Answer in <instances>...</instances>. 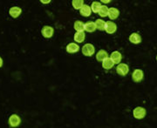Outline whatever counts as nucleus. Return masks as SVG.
<instances>
[{
  "mask_svg": "<svg viewBox=\"0 0 157 128\" xmlns=\"http://www.w3.org/2000/svg\"><path fill=\"white\" fill-rule=\"evenodd\" d=\"M81 51H82L83 55L86 56V57H92L95 52V47L94 45L88 43V44H86V45H83Z\"/></svg>",
  "mask_w": 157,
  "mask_h": 128,
  "instance_id": "nucleus-1",
  "label": "nucleus"
},
{
  "mask_svg": "<svg viewBox=\"0 0 157 128\" xmlns=\"http://www.w3.org/2000/svg\"><path fill=\"white\" fill-rule=\"evenodd\" d=\"M146 109L145 108H143V107H141V106H138V107H136L134 109V111H133V115H134V117L135 119H143V118L146 116Z\"/></svg>",
  "mask_w": 157,
  "mask_h": 128,
  "instance_id": "nucleus-2",
  "label": "nucleus"
},
{
  "mask_svg": "<svg viewBox=\"0 0 157 128\" xmlns=\"http://www.w3.org/2000/svg\"><path fill=\"white\" fill-rule=\"evenodd\" d=\"M116 72L121 76H126L129 73V66L125 63H121L116 66Z\"/></svg>",
  "mask_w": 157,
  "mask_h": 128,
  "instance_id": "nucleus-3",
  "label": "nucleus"
},
{
  "mask_svg": "<svg viewBox=\"0 0 157 128\" xmlns=\"http://www.w3.org/2000/svg\"><path fill=\"white\" fill-rule=\"evenodd\" d=\"M41 33L45 39H51L54 34V29L49 25H45L41 30Z\"/></svg>",
  "mask_w": 157,
  "mask_h": 128,
  "instance_id": "nucleus-4",
  "label": "nucleus"
},
{
  "mask_svg": "<svg viewBox=\"0 0 157 128\" xmlns=\"http://www.w3.org/2000/svg\"><path fill=\"white\" fill-rule=\"evenodd\" d=\"M8 123L11 127H17L21 123V119L17 114H12L11 115V117L9 118Z\"/></svg>",
  "mask_w": 157,
  "mask_h": 128,
  "instance_id": "nucleus-5",
  "label": "nucleus"
},
{
  "mask_svg": "<svg viewBox=\"0 0 157 128\" xmlns=\"http://www.w3.org/2000/svg\"><path fill=\"white\" fill-rule=\"evenodd\" d=\"M144 78V73L143 71L140 69H135L132 73V79L135 82H140Z\"/></svg>",
  "mask_w": 157,
  "mask_h": 128,
  "instance_id": "nucleus-6",
  "label": "nucleus"
},
{
  "mask_svg": "<svg viewBox=\"0 0 157 128\" xmlns=\"http://www.w3.org/2000/svg\"><path fill=\"white\" fill-rule=\"evenodd\" d=\"M105 31L108 34H113L117 31V25L115 24V23L112 22V21H107L106 23Z\"/></svg>",
  "mask_w": 157,
  "mask_h": 128,
  "instance_id": "nucleus-7",
  "label": "nucleus"
},
{
  "mask_svg": "<svg viewBox=\"0 0 157 128\" xmlns=\"http://www.w3.org/2000/svg\"><path fill=\"white\" fill-rule=\"evenodd\" d=\"M110 58H111L113 60V62L114 63V65H115V64H116V65H119V64H121V59H122V55H121V53L120 51H113L112 53H111Z\"/></svg>",
  "mask_w": 157,
  "mask_h": 128,
  "instance_id": "nucleus-8",
  "label": "nucleus"
},
{
  "mask_svg": "<svg viewBox=\"0 0 157 128\" xmlns=\"http://www.w3.org/2000/svg\"><path fill=\"white\" fill-rule=\"evenodd\" d=\"M21 12H22L21 8H19L17 6H13V7H11V9L9 10V14L13 18H17V17H19L20 14H21Z\"/></svg>",
  "mask_w": 157,
  "mask_h": 128,
  "instance_id": "nucleus-9",
  "label": "nucleus"
},
{
  "mask_svg": "<svg viewBox=\"0 0 157 128\" xmlns=\"http://www.w3.org/2000/svg\"><path fill=\"white\" fill-rule=\"evenodd\" d=\"M119 16H120V11L118 10L117 8H115V7L109 8V10H108V17L111 20L116 19V18H118Z\"/></svg>",
  "mask_w": 157,
  "mask_h": 128,
  "instance_id": "nucleus-10",
  "label": "nucleus"
},
{
  "mask_svg": "<svg viewBox=\"0 0 157 128\" xmlns=\"http://www.w3.org/2000/svg\"><path fill=\"white\" fill-rule=\"evenodd\" d=\"M67 51L68 53H71V54H73V53H76V52H78V51H79V46H78V44H76V43H69L67 45Z\"/></svg>",
  "mask_w": 157,
  "mask_h": 128,
  "instance_id": "nucleus-11",
  "label": "nucleus"
},
{
  "mask_svg": "<svg viewBox=\"0 0 157 128\" xmlns=\"http://www.w3.org/2000/svg\"><path fill=\"white\" fill-rule=\"evenodd\" d=\"M108 58V53L105 50H100L96 53V59L97 61L102 62Z\"/></svg>",
  "mask_w": 157,
  "mask_h": 128,
  "instance_id": "nucleus-12",
  "label": "nucleus"
},
{
  "mask_svg": "<svg viewBox=\"0 0 157 128\" xmlns=\"http://www.w3.org/2000/svg\"><path fill=\"white\" fill-rule=\"evenodd\" d=\"M129 41L135 45H138L141 42V37L139 33L134 32L129 36Z\"/></svg>",
  "mask_w": 157,
  "mask_h": 128,
  "instance_id": "nucleus-13",
  "label": "nucleus"
},
{
  "mask_svg": "<svg viewBox=\"0 0 157 128\" xmlns=\"http://www.w3.org/2000/svg\"><path fill=\"white\" fill-rule=\"evenodd\" d=\"M79 13L83 17H89L90 15H91V13H92L91 6H87V5H84V6H82V8L79 10Z\"/></svg>",
  "mask_w": 157,
  "mask_h": 128,
  "instance_id": "nucleus-14",
  "label": "nucleus"
},
{
  "mask_svg": "<svg viewBox=\"0 0 157 128\" xmlns=\"http://www.w3.org/2000/svg\"><path fill=\"white\" fill-rule=\"evenodd\" d=\"M96 28L95 22L93 21H88V22L85 23V31L87 32H95Z\"/></svg>",
  "mask_w": 157,
  "mask_h": 128,
  "instance_id": "nucleus-15",
  "label": "nucleus"
},
{
  "mask_svg": "<svg viewBox=\"0 0 157 128\" xmlns=\"http://www.w3.org/2000/svg\"><path fill=\"white\" fill-rule=\"evenodd\" d=\"M74 41L77 43H82L84 42L85 39H86V34L84 32H76L74 34Z\"/></svg>",
  "mask_w": 157,
  "mask_h": 128,
  "instance_id": "nucleus-16",
  "label": "nucleus"
},
{
  "mask_svg": "<svg viewBox=\"0 0 157 128\" xmlns=\"http://www.w3.org/2000/svg\"><path fill=\"white\" fill-rule=\"evenodd\" d=\"M113 66H114V63L113 62V60L110 58H107V59H105L104 61L102 62V67L105 70H110L113 67Z\"/></svg>",
  "mask_w": 157,
  "mask_h": 128,
  "instance_id": "nucleus-17",
  "label": "nucleus"
},
{
  "mask_svg": "<svg viewBox=\"0 0 157 128\" xmlns=\"http://www.w3.org/2000/svg\"><path fill=\"white\" fill-rule=\"evenodd\" d=\"M73 27H74V30L76 32H84L85 31V23H83L80 20H77L74 22V24H73Z\"/></svg>",
  "mask_w": 157,
  "mask_h": 128,
  "instance_id": "nucleus-18",
  "label": "nucleus"
},
{
  "mask_svg": "<svg viewBox=\"0 0 157 128\" xmlns=\"http://www.w3.org/2000/svg\"><path fill=\"white\" fill-rule=\"evenodd\" d=\"M106 21H104L103 19L99 18L95 21L96 28L100 31H105V28H106Z\"/></svg>",
  "mask_w": 157,
  "mask_h": 128,
  "instance_id": "nucleus-19",
  "label": "nucleus"
},
{
  "mask_svg": "<svg viewBox=\"0 0 157 128\" xmlns=\"http://www.w3.org/2000/svg\"><path fill=\"white\" fill-rule=\"evenodd\" d=\"M101 4L98 1H94L92 3V6H91V9H92V12H94V13H99V11L101 10Z\"/></svg>",
  "mask_w": 157,
  "mask_h": 128,
  "instance_id": "nucleus-20",
  "label": "nucleus"
},
{
  "mask_svg": "<svg viewBox=\"0 0 157 128\" xmlns=\"http://www.w3.org/2000/svg\"><path fill=\"white\" fill-rule=\"evenodd\" d=\"M72 5H73V7L74 9H76V10H80L85 4L83 0H73Z\"/></svg>",
  "mask_w": 157,
  "mask_h": 128,
  "instance_id": "nucleus-21",
  "label": "nucleus"
},
{
  "mask_svg": "<svg viewBox=\"0 0 157 128\" xmlns=\"http://www.w3.org/2000/svg\"><path fill=\"white\" fill-rule=\"evenodd\" d=\"M108 10H109V8H108L107 6H102L98 14H99L101 17H107V16H108Z\"/></svg>",
  "mask_w": 157,
  "mask_h": 128,
  "instance_id": "nucleus-22",
  "label": "nucleus"
},
{
  "mask_svg": "<svg viewBox=\"0 0 157 128\" xmlns=\"http://www.w3.org/2000/svg\"><path fill=\"white\" fill-rule=\"evenodd\" d=\"M40 2H41V3H43L44 5H47V4L51 3V0H46V1H45V0H41Z\"/></svg>",
  "mask_w": 157,
  "mask_h": 128,
  "instance_id": "nucleus-23",
  "label": "nucleus"
},
{
  "mask_svg": "<svg viewBox=\"0 0 157 128\" xmlns=\"http://www.w3.org/2000/svg\"><path fill=\"white\" fill-rule=\"evenodd\" d=\"M3 63H4V62H3V59H2V58L0 57V67L3 66Z\"/></svg>",
  "mask_w": 157,
  "mask_h": 128,
  "instance_id": "nucleus-24",
  "label": "nucleus"
},
{
  "mask_svg": "<svg viewBox=\"0 0 157 128\" xmlns=\"http://www.w3.org/2000/svg\"><path fill=\"white\" fill-rule=\"evenodd\" d=\"M101 2H102V3H110L111 1H110V0H107V1H104V0H102Z\"/></svg>",
  "mask_w": 157,
  "mask_h": 128,
  "instance_id": "nucleus-25",
  "label": "nucleus"
},
{
  "mask_svg": "<svg viewBox=\"0 0 157 128\" xmlns=\"http://www.w3.org/2000/svg\"><path fill=\"white\" fill-rule=\"evenodd\" d=\"M156 60H157V56H156Z\"/></svg>",
  "mask_w": 157,
  "mask_h": 128,
  "instance_id": "nucleus-26",
  "label": "nucleus"
}]
</instances>
